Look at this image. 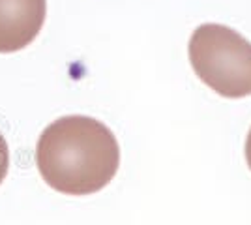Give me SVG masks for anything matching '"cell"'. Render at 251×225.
Returning a JSON list of instances; mask_svg holds the SVG:
<instances>
[{"instance_id": "cell-1", "label": "cell", "mask_w": 251, "mask_h": 225, "mask_svg": "<svg viewBox=\"0 0 251 225\" xmlns=\"http://www.w3.org/2000/svg\"><path fill=\"white\" fill-rule=\"evenodd\" d=\"M36 165L52 190L90 195L103 190L120 167V147L103 122L72 115L51 122L36 145Z\"/></svg>"}, {"instance_id": "cell-2", "label": "cell", "mask_w": 251, "mask_h": 225, "mask_svg": "<svg viewBox=\"0 0 251 225\" xmlns=\"http://www.w3.org/2000/svg\"><path fill=\"white\" fill-rule=\"evenodd\" d=\"M188 54L197 77L220 96H251V42L240 32L204 23L191 34Z\"/></svg>"}, {"instance_id": "cell-3", "label": "cell", "mask_w": 251, "mask_h": 225, "mask_svg": "<svg viewBox=\"0 0 251 225\" xmlns=\"http://www.w3.org/2000/svg\"><path fill=\"white\" fill-rule=\"evenodd\" d=\"M47 0H0V53H17L42 32Z\"/></svg>"}, {"instance_id": "cell-4", "label": "cell", "mask_w": 251, "mask_h": 225, "mask_svg": "<svg viewBox=\"0 0 251 225\" xmlns=\"http://www.w3.org/2000/svg\"><path fill=\"white\" fill-rule=\"evenodd\" d=\"M8 169H10V149H8V143L4 139V135L0 133V184L4 182Z\"/></svg>"}, {"instance_id": "cell-5", "label": "cell", "mask_w": 251, "mask_h": 225, "mask_svg": "<svg viewBox=\"0 0 251 225\" xmlns=\"http://www.w3.org/2000/svg\"><path fill=\"white\" fill-rule=\"evenodd\" d=\"M246 161H248V167L251 171V129L248 133V139H246Z\"/></svg>"}]
</instances>
